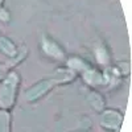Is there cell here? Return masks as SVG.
Wrapping results in <instances>:
<instances>
[{
    "instance_id": "cell-7",
    "label": "cell",
    "mask_w": 132,
    "mask_h": 132,
    "mask_svg": "<svg viewBox=\"0 0 132 132\" xmlns=\"http://www.w3.org/2000/svg\"><path fill=\"white\" fill-rule=\"evenodd\" d=\"M87 99H89L90 104L96 110V111H103V108H104V101H103V98L101 96V94H98L95 91H90L89 95H87Z\"/></svg>"
},
{
    "instance_id": "cell-5",
    "label": "cell",
    "mask_w": 132,
    "mask_h": 132,
    "mask_svg": "<svg viewBox=\"0 0 132 132\" xmlns=\"http://www.w3.org/2000/svg\"><path fill=\"white\" fill-rule=\"evenodd\" d=\"M83 79L89 83V85H91V86H98V85L106 83V82H107V77L103 75L102 73H99L98 70L87 69V70H85Z\"/></svg>"
},
{
    "instance_id": "cell-4",
    "label": "cell",
    "mask_w": 132,
    "mask_h": 132,
    "mask_svg": "<svg viewBox=\"0 0 132 132\" xmlns=\"http://www.w3.org/2000/svg\"><path fill=\"white\" fill-rule=\"evenodd\" d=\"M42 49H44V52H45L48 56L56 58V60H62L65 57L63 50L58 46V44L54 42L52 38H48V37L42 38Z\"/></svg>"
},
{
    "instance_id": "cell-2",
    "label": "cell",
    "mask_w": 132,
    "mask_h": 132,
    "mask_svg": "<svg viewBox=\"0 0 132 132\" xmlns=\"http://www.w3.org/2000/svg\"><path fill=\"white\" fill-rule=\"evenodd\" d=\"M57 83H60L57 77H52L50 79H44V81H40L38 83H36L35 86L29 89L27 93H25V96L29 102H33V101H37L38 98H41L42 95H45L49 90H52L54 86Z\"/></svg>"
},
{
    "instance_id": "cell-3",
    "label": "cell",
    "mask_w": 132,
    "mask_h": 132,
    "mask_svg": "<svg viewBox=\"0 0 132 132\" xmlns=\"http://www.w3.org/2000/svg\"><path fill=\"white\" fill-rule=\"evenodd\" d=\"M123 122V115L115 110H107L102 115L101 124L107 129H118Z\"/></svg>"
},
{
    "instance_id": "cell-10",
    "label": "cell",
    "mask_w": 132,
    "mask_h": 132,
    "mask_svg": "<svg viewBox=\"0 0 132 132\" xmlns=\"http://www.w3.org/2000/svg\"><path fill=\"white\" fill-rule=\"evenodd\" d=\"M95 54H96V60L99 63L102 65H107L110 61V56H108V52L104 46H99L95 49Z\"/></svg>"
},
{
    "instance_id": "cell-11",
    "label": "cell",
    "mask_w": 132,
    "mask_h": 132,
    "mask_svg": "<svg viewBox=\"0 0 132 132\" xmlns=\"http://www.w3.org/2000/svg\"><path fill=\"white\" fill-rule=\"evenodd\" d=\"M0 19L3 21H8L9 20V13L7 12L5 9H0Z\"/></svg>"
},
{
    "instance_id": "cell-1",
    "label": "cell",
    "mask_w": 132,
    "mask_h": 132,
    "mask_svg": "<svg viewBox=\"0 0 132 132\" xmlns=\"http://www.w3.org/2000/svg\"><path fill=\"white\" fill-rule=\"evenodd\" d=\"M19 85V74L12 71L7 75L5 81L0 87V107L9 108L15 102L16 87Z\"/></svg>"
},
{
    "instance_id": "cell-6",
    "label": "cell",
    "mask_w": 132,
    "mask_h": 132,
    "mask_svg": "<svg viewBox=\"0 0 132 132\" xmlns=\"http://www.w3.org/2000/svg\"><path fill=\"white\" fill-rule=\"evenodd\" d=\"M0 50L4 54H7L8 57H15L17 53L15 44L11 40H8L7 37H0Z\"/></svg>"
},
{
    "instance_id": "cell-8",
    "label": "cell",
    "mask_w": 132,
    "mask_h": 132,
    "mask_svg": "<svg viewBox=\"0 0 132 132\" xmlns=\"http://www.w3.org/2000/svg\"><path fill=\"white\" fill-rule=\"evenodd\" d=\"M11 115L8 111H0V132H11Z\"/></svg>"
},
{
    "instance_id": "cell-13",
    "label": "cell",
    "mask_w": 132,
    "mask_h": 132,
    "mask_svg": "<svg viewBox=\"0 0 132 132\" xmlns=\"http://www.w3.org/2000/svg\"><path fill=\"white\" fill-rule=\"evenodd\" d=\"M2 2H3V0H0V4H2Z\"/></svg>"
},
{
    "instance_id": "cell-12",
    "label": "cell",
    "mask_w": 132,
    "mask_h": 132,
    "mask_svg": "<svg viewBox=\"0 0 132 132\" xmlns=\"http://www.w3.org/2000/svg\"><path fill=\"white\" fill-rule=\"evenodd\" d=\"M5 74H7V68H5L4 65H0V79L4 78Z\"/></svg>"
},
{
    "instance_id": "cell-9",
    "label": "cell",
    "mask_w": 132,
    "mask_h": 132,
    "mask_svg": "<svg viewBox=\"0 0 132 132\" xmlns=\"http://www.w3.org/2000/svg\"><path fill=\"white\" fill-rule=\"evenodd\" d=\"M68 66L70 69H75V70H81V71H85L87 69H90L89 68V65H87L83 60L78 58V57H73L68 61Z\"/></svg>"
}]
</instances>
